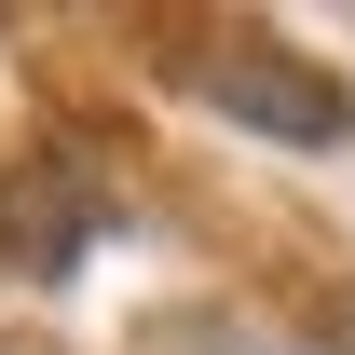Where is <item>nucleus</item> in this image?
Here are the masks:
<instances>
[{"instance_id": "obj_1", "label": "nucleus", "mask_w": 355, "mask_h": 355, "mask_svg": "<svg viewBox=\"0 0 355 355\" xmlns=\"http://www.w3.org/2000/svg\"><path fill=\"white\" fill-rule=\"evenodd\" d=\"M232 110H273L287 137H342V96H301V69H232Z\"/></svg>"}]
</instances>
